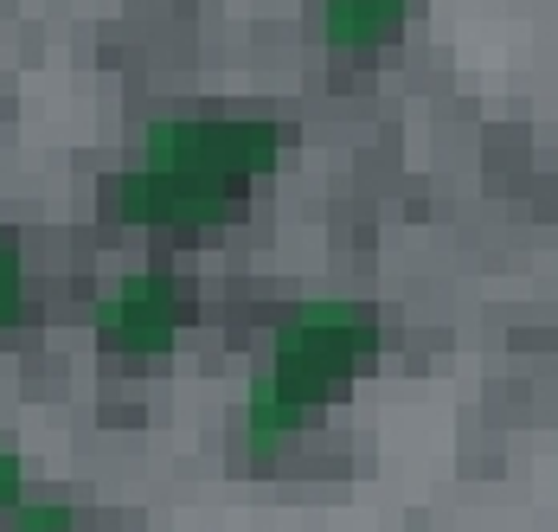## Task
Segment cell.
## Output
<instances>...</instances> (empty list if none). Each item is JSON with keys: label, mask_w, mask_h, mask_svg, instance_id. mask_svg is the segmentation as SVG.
I'll list each match as a JSON object with an SVG mask.
<instances>
[{"label": "cell", "mask_w": 558, "mask_h": 532, "mask_svg": "<svg viewBox=\"0 0 558 532\" xmlns=\"http://www.w3.org/2000/svg\"><path fill=\"white\" fill-rule=\"evenodd\" d=\"M277 155L282 129L270 116H213V109L155 116L142 129V155L116 173L104 206L142 231L213 238L238 218L244 193L277 167Z\"/></svg>", "instance_id": "cell-1"}, {"label": "cell", "mask_w": 558, "mask_h": 532, "mask_svg": "<svg viewBox=\"0 0 558 532\" xmlns=\"http://www.w3.org/2000/svg\"><path fill=\"white\" fill-rule=\"evenodd\" d=\"M379 347V315L366 302H347V295H322V302H302L289 309L277 327V347H270V373H257L277 391L289 411H315L328 404L335 391H347V378L360 373Z\"/></svg>", "instance_id": "cell-2"}, {"label": "cell", "mask_w": 558, "mask_h": 532, "mask_svg": "<svg viewBox=\"0 0 558 532\" xmlns=\"http://www.w3.org/2000/svg\"><path fill=\"white\" fill-rule=\"evenodd\" d=\"M90 327L122 360H161V353H173V340L186 327V295H180V282L168 269H135L110 295H97Z\"/></svg>", "instance_id": "cell-3"}, {"label": "cell", "mask_w": 558, "mask_h": 532, "mask_svg": "<svg viewBox=\"0 0 558 532\" xmlns=\"http://www.w3.org/2000/svg\"><path fill=\"white\" fill-rule=\"evenodd\" d=\"M411 0H322V39L335 52H379L404 33Z\"/></svg>", "instance_id": "cell-4"}, {"label": "cell", "mask_w": 558, "mask_h": 532, "mask_svg": "<svg viewBox=\"0 0 558 532\" xmlns=\"http://www.w3.org/2000/svg\"><path fill=\"white\" fill-rule=\"evenodd\" d=\"M7 532H77V507L71 500H26L7 513Z\"/></svg>", "instance_id": "cell-5"}, {"label": "cell", "mask_w": 558, "mask_h": 532, "mask_svg": "<svg viewBox=\"0 0 558 532\" xmlns=\"http://www.w3.org/2000/svg\"><path fill=\"white\" fill-rule=\"evenodd\" d=\"M20 315H26V257H20V244L0 231V327H13Z\"/></svg>", "instance_id": "cell-6"}, {"label": "cell", "mask_w": 558, "mask_h": 532, "mask_svg": "<svg viewBox=\"0 0 558 532\" xmlns=\"http://www.w3.org/2000/svg\"><path fill=\"white\" fill-rule=\"evenodd\" d=\"M20 487H26V462L0 443V513H13V507H20Z\"/></svg>", "instance_id": "cell-7"}]
</instances>
